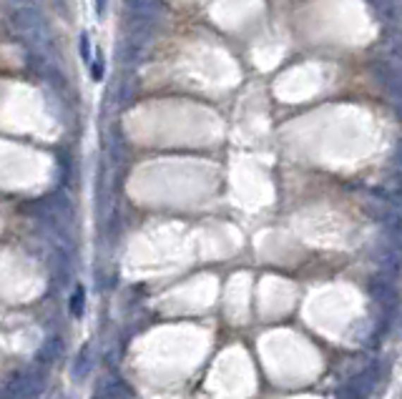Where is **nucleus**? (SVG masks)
<instances>
[{
  "label": "nucleus",
  "mask_w": 402,
  "mask_h": 399,
  "mask_svg": "<svg viewBox=\"0 0 402 399\" xmlns=\"http://www.w3.org/2000/svg\"><path fill=\"white\" fill-rule=\"evenodd\" d=\"M370 294L385 312H392L397 307V289L392 284V279H387V276H372L370 279Z\"/></svg>",
  "instance_id": "nucleus-6"
},
{
  "label": "nucleus",
  "mask_w": 402,
  "mask_h": 399,
  "mask_svg": "<svg viewBox=\"0 0 402 399\" xmlns=\"http://www.w3.org/2000/svg\"><path fill=\"white\" fill-rule=\"evenodd\" d=\"M397 111V118H400V123H402V109H395Z\"/></svg>",
  "instance_id": "nucleus-13"
},
{
  "label": "nucleus",
  "mask_w": 402,
  "mask_h": 399,
  "mask_svg": "<svg viewBox=\"0 0 402 399\" xmlns=\"http://www.w3.org/2000/svg\"><path fill=\"white\" fill-rule=\"evenodd\" d=\"M372 73L374 78L379 80V86L385 88L390 101L395 103V109H402V70L382 61V63H374Z\"/></svg>",
  "instance_id": "nucleus-4"
},
{
  "label": "nucleus",
  "mask_w": 402,
  "mask_h": 399,
  "mask_svg": "<svg viewBox=\"0 0 402 399\" xmlns=\"http://www.w3.org/2000/svg\"><path fill=\"white\" fill-rule=\"evenodd\" d=\"M374 384H377V369L370 367V369L352 376L350 382H347V387L342 389V397L339 399H365L374 389Z\"/></svg>",
  "instance_id": "nucleus-5"
},
{
  "label": "nucleus",
  "mask_w": 402,
  "mask_h": 399,
  "mask_svg": "<svg viewBox=\"0 0 402 399\" xmlns=\"http://www.w3.org/2000/svg\"><path fill=\"white\" fill-rule=\"evenodd\" d=\"M374 11L379 13V18L390 25H400L402 23V6L400 0H372Z\"/></svg>",
  "instance_id": "nucleus-8"
},
{
  "label": "nucleus",
  "mask_w": 402,
  "mask_h": 399,
  "mask_svg": "<svg viewBox=\"0 0 402 399\" xmlns=\"http://www.w3.org/2000/svg\"><path fill=\"white\" fill-rule=\"evenodd\" d=\"M104 6H106V0H98V11H104Z\"/></svg>",
  "instance_id": "nucleus-12"
},
{
  "label": "nucleus",
  "mask_w": 402,
  "mask_h": 399,
  "mask_svg": "<svg viewBox=\"0 0 402 399\" xmlns=\"http://www.w3.org/2000/svg\"><path fill=\"white\" fill-rule=\"evenodd\" d=\"M88 372H91V344H86V347L80 349L78 357H75V362H73L75 379H86Z\"/></svg>",
  "instance_id": "nucleus-9"
},
{
  "label": "nucleus",
  "mask_w": 402,
  "mask_h": 399,
  "mask_svg": "<svg viewBox=\"0 0 402 399\" xmlns=\"http://www.w3.org/2000/svg\"><path fill=\"white\" fill-rule=\"evenodd\" d=\"M372 262L379 266L382 276L395 279L402 269V244L392 236L382 234L372 246Z\"/></svg>",
  "instance_id": "nucleus-1"
},
{
  "label": "nucleus",
  "mask_w": 402,
  "mask_h": 399,
  "mask_svg": "<svg viewBox=\"0 0 402 399\" xmlns=\"http://www.w3.org/2000/svg\"><path fill=\"white\" fill-rule=\"evenodd\" d=\"M61 349H63V342L58 337H48L46 342L40 344V349L35 352V364L38 367H48L61 357Z\"/></svg>",
  "instance_id": "nucleus-7"
},
{
  "label": "nucleus",
  "mask_w": 402,
  "mask_h": 399,
  "mask_svg": "<svg viewBox=\"0 0 402 399\" xmlns=\"http://www.w3.org/2000/svg\"><path fill=\"white\" fill-rule=\"evenodd\" d=\"M46 389V374L43 372H20L8 382L6 387V397L8 399H35L40 397V392Z\"/></svg>",
  "instance_id": "nucleus-2"
},
{
  "label": "nucleus",
  "mask_w": 402,
  "mask_h": 399,
  "mask_svg": "<svg viewBox=\"0 0 402 399\" xmlns=\"http://www.w3.org/2000/svg\"><path fill=\"white\" fill-rule=\"evenodd\" d=\"M83 304H86V291H83V286H75L73 297H71V314L83 317Z\"/></svg>",
  "instance_id": "nucleus-10"
},
{
  "label": "nucleus",
  "mask_w": 402,
  "mask_h": 399,
  "mask_svg": "<svg viewBox=\"0 0 402 399\" xmlns=\"http://www.w3.org/2000/svg\"><path fill=\"white\" fill-rule=\"evenodd\" d=\"M93 399H101V397H93Z\"/></svg>",
  "instance_id": "nucleus-14"
},
{
  "label": "nucleus",
  "mask_w": 402,
  "mask_h": 399,
  "mask_svg": "<svg viewBox=\"0 0 402 399\" xmlns=\"http://www.w3.org/2000/svg\"><path fill=\"white\" fill-rule=\"evenodd\" d=\"M370 216L374 219V221L382 223V228H385V234L392 236V239H397L402 244V211L397 209V206L387 204V201L377 199V201H370Z\"/></svg>",
  "instance_id": "nucleus-3"
},
{
  "label": "nucleus",
  "mask_w": 402,
  "mask_h": 399,
  "mask_svg": "<svg viewBox=\"0 0 402 399\" xmlns=\"http://www.w3.org/2000/svg\"><path fill=\"white\" fill-rule=\"evenodd\" d=\"M392 164H395V168H397V176L402 178V141H397L395 154H392Z\"/></svg>",
  "instance_id": "nucleus-11"
}]
</instances>
